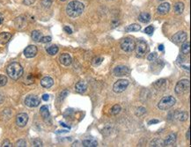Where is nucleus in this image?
<instances>
[{
  "label": "nucleus",
  "instance_id": "f257e3e1",
  "mask_svg": "<svg viewBox=\"0 0 191 147\" xmlns=\"http://www.w3.org/2000/svg\"><path fill=\"white\" fill-rule=\"evenodd\" d=\"M84 9H85V6L81 2L74 0L68 4L66 7V12L70 17L77 18L83 13Z\"/></svg>",
  "mask_w": 191,
  "mask_h": 147
},
{
  "label": "nucleus",
  "instance_id": "f03ea898",
  "mask_svg": "<svg viewBox=\"0 0 191 147\" xmlns=\"http://www.w3.org/2000/svg\"><path fill=\"white\" fill-rule=\"evenodd\" d=\"M6 72H7V74L9 76L10 78L13 80H17L19 78L22 77L23 75V68L22 66L19 65L18 63H12L10 64L8 66H7V69H6Z\"/></svg>",
  "mask_w": 191,
  "mask_h": 147
},
{
  "label": "nucleus",
  "instance_id": "7ed1b4c3",
  "mask_svg": "<svg viewBox=\"0 0 191 147\" xmlns=\"http://www.w3.org/2000/svg\"><path fill=\"white\" fill-rule=\"evenodd\" d=\"M175 102H176V101L173 96H166V97L162 98L160 101L159 102L158 107L161 110H166V109L172 108L175 104Z\"/></svg>",
  "mask_w": 191,
  "mask_h": 147
},
{
  "label": "nucleus",
  "instance_id": "20e7f679",
  "mask_svg": "<svg viewBox=\"0 0 191 147\" xmlns=\"http://www.w3.org/2000/svg\"><path fill=\"white\" fill-rule=\"evenodd\" d=\"M189 86H190V83L189 80L188 79H182L179 82L177 83L176 86H175V92L179 95L184 94L187 92H189Z\"/></svg>",
  "mask_w": 191,
  "mask_h": 147
},
{
  "label": "nucleus",
  "instance_id": "39448f33",
  "mask_svg": "<svg viewBox=\"0 0 191 147\" xmlns=\"http://www.w3.org/2000/svg\"><path fill=\"white\" fill-rule=\"evenodd\" d=\"M135 47H136V43L132 38H125L122 40V42L121 43L122 49L127 53L132 52L135 49Z\"/></svg>",
  "mask_w": 191,
  "mask_h": 147
},
{
  "label": "nucleus",
  "instance_id": "423d86ee",
  "mask_svg": "<svg viewBox=\"0 0 191 147\" xmlns=\"http://www.w3.org/2000/svg\"><path fill=\"white\" fill-rule=\"evenodd\" d=\"M136 53L137 57H143L145 56L147 51H148V46L146 42L144 41H139L136 45Z\"/></svg>",
  "mask_w": 191,
  "mask_h": 147
},
{
  "label": "nucleus",
  "instance_id": "0eeeda50",
  "mask_svg": "<svg viewBox=\"0 0 191 147\" xmlns=\"http://www.w3.org/2000/svg\"><path fill=\"white\" fill-rule=\"evenodd\" d=\"M128 85H129V81L128 80H126V79H120V80L115 83V85L113 86L114 92H117V93L122 92L123 91H125V89L127 88Z\"/></svg>",
  "mask_w": 191,
  "mask_h": 147
},
{
  "label": "nucleus",
  "instance_id": "6e6552de",
  "mask_svg": "<svg viewBox=\"0 0 191 147\" xmlns=\"http://www.w3.org/2000/svg\"><path fill=\"white\" fill-rule=\"evenodd\" d=\"M40 99L36 95H28L25 99V104L28 108H35L40 104Z\"/></svg>",
  "mask_w": 191,
  "mask_h": 147
},
{
  "label": "nucleus",
  "instance_id": "1a4fd4ad",
  "mask_svg": "<svg viewBox=\"0 0 191 147\" xmlns=\"http://www.w3.org/2000/svg\"><path fill=\"white\" fill-rule=\"evenodd\" d=\"M187 38H188L187 33H185L184 31H180L176 33L175 35H173L172 37V41L175 44H182L187 41Z\"/></svg>",
  "mask_w": 191,
  "mask_h": 147
},
{
  "label": "nucleus",
  "instance_id": "9d476101",
  "mask_svg": "<svg viewBox=\"0 0 191 147\" xmlns=\"http://www.w3.org/2000/svg\"><path fill=\"white\" fill-rule=\"evenodd\" d=\"M130 72L129 69L128 68L127 66H124V65H119V66H116L115 69H114V72L113 73L115 76L116 77H122V76H128Z\"/></svg>",
  "mask_w": 191,
  "mask_h": 147
},
{
  "label": "nucleus",
  "instance_id": "9b49d317",
  "mask_svg": "<svg viewBox=\"0 0 191 147\" xmlns=\"http://www.w3.org/2000/svg\"><path fill=\"white\" fill-rule=\"evenodd\" d=\"M28 122V115L26 113H20L16 116V124L18 127H25Z\"/></svg>",
  "mask_w": 191,
  "mask_h": 147
},
{
  "label": "nucleus",
  "instance_id": "f8f14e48",
  "mask_svg": "<svg viewBox=\"0 0 191 147\" xmlns=\"http://www.w3.org/2000/svg\"><path fill=\"white\" fill-rule=\"evenodd\" d=\"M38 49H37L36 46L35 45H29L24 50V55L27 58H33L36 55Z\"/></svg>",
  "mask_w": 191,
  "mask_h": 147
},
{
  "label": "nucleus",
  "instance_id": "ddd939ff",
  "mask_svg": "<svg viewBox=\"0 0 191 147\" xmlns=\"http://www.w3.org/2000/svg\"><path fill=\"white\" fill-rule=\"evenodd\" d=\"M59 61L64 66H69V65L72 64V62L71 55H69V54H66V53H64V54H62V55H60Z\"/></svg>",
  "mask_w": 191,
  "mask_h": 147
},
{
  "label": "nucleus",
  "instance_id": "4468645a",
  "mask_svg": "<svg viewBox=\"0 0 191 147\" xmlns=\"http://www.w3.org/2000/svg\"><path fill=\"white\" fill-rule=\"evenodd\" d=\"M15 27L18 29H22L27 26V19L24 16H19L14 21Z\"/></svg>",
  "mask_w": 191,
  "mask_h": 147
},
{
  "label": "nucleus",
  "instance_id": "2eb2a0df",
  "mask_svg": "<svg viewBox=\"0 0 191 147\" xmlns=\"http://www.w3.org/2000/svg\"><path fill=\"white\" fill-rule=\"evenodd\" d=\"M175 141H176V135L174 133H171L165 139L164 145H165V146H172L173 145H174Z\"/></svg>",
  "mask_w": 191,
  "mask_h": 147
},
{
  "label": "nucleus",
  "instance_id": "dca6fc26",
  "mask_svg": "<svg viewBox=\"0 0 191 147\" xmlns=\"http://www.w3.org/2000/svg\"><path fill=\"white\" fill-rule=\"evenodd\" d=\"M170 10V4L169 3H162L159 7H158V13L165 15Z\"/></svg>",
  "mask_w": 191,
  "mask_h": 147
},
{
  "label": "nucleus",
  "instance_id": "f3484780",
  "mask_svg": "<svg viewBox=\"0 0 191 147\" xmlns=\"http://www.w3.org/2000/svg\"><path fill=\"white\" fill-rule=\"evenodd\" d=\"M53 84H54V80L50 77H44L41 80V85L44 88H50L53 85Z\"/></svg>",
  "mask_w": 191,
  "mask_h": 147
},
{
  "label": "nucleus",
  "instance_id": "a211bd4d",
  "mask_svg": "<svg viewBox=\"0 0 191 147\" xmlns=\"http://www.w3.org/2000/svg\"><path fill=\"white\" fill-rule=\"evenodd\" d=\"M12 38V35L8 32H3L0 34V44L5 45L7 42H9V41Z\"/></svg>",
  "mask_w": 191,
  "mask_h": 147
},
{
  "label": "nucleus",
  "instance_id": "6ab92c4d",
  "mask_svg": "<svg viewBox=\"0 0 191 147\" xmlns=\"http://www.w3.org/2000/svg\"><path fill=\"white\" fill-rule=\"evenodd\" d=\"M75 89L79 93H84L87 89V85L85 81H79L75 85Z\"/></svg>",
  "mask_w": 191,
  "mask_h": 147
},
{
  "label": "nucleus",
  "instance_id": "aec40b11",
  "mask_svg": "<svg viewBox=\"0 0 191 147\" xmlns=\"http://www.w3.org/2000/svg\"><path fill=\"white\" fill-rule=\"evenodd\" d=\"M188 113L185 112V111H176L175 114H174V117L178 121H181V122H184L186 120L188 119Z\"/></svg>",
  "mask_w": 191,
  "mask_h": 147
},
{
  "label": "nucleus",
  "instance_id": "412c9836",
  "mask_svg": "<svg viewBox=\"0 0 191 147\" xmlns=\"http://www.w3.org/2000/svg\"><path fill=\"white\" fill-rule=\"evenodd\" d=\"M82 145H83V146L85 147H96L98 145V143H97V141L95 139L87 138V139H85L82 142Z\"/></svg>",
  "mask_w": 191,
  "mask_h": 147
},
{
  "label": "nucleus",
  "instance_id": "4be33fe9",
  "mask_svg": "<svg viewBox=\"0 0 191 147\" xmlns=\"http://www.w3.org/2000/svg\"><path fill=\"white\" fill-rule=\"evenodd\" d=\"M138 19H139V21H141L143 23H148L151 20V15L148 12H142L139 14Z\"/></svg>",
  "mask_w": 191,
  "mask_h": 147
},
{
  "label": "nucleus",
  "instance_id": "5701e85b",
  "mask_svg": "<svg viewBox=\"0 0 191 147\" xmlns=\"http://www.w3.org/2000/svg\"><path fill=\"white\" fill-rule=\"evenodd\" d=\"M40 112H41V115L42 116V118L44 120L49 119L50 117V114H49V108L47 106H42L40 109Z\"/></svg>",
  "mask_w": 191,
  "mask_h": 147
},
{
  "label": "nucleus",
  "instance_id": "b1692460",
  "mask_svg": "<svg viewBox=\"0 0 191 147\" xmlns=\"http://www.w3.org/2000/svg\"><path fill=\"white\" fill-rule=\"evenodd\" d=\"M153 85H154V87L156 89H162L163 90L164 88H166V81L163 79H159V80H157L156 82L153 84Z\"/></svg>",
  "mask_w": 191,
  "mask_h": 147
},
{
  "label": "nucleus",
  "instance_id": "393cba45",
  "mask_svg": "<svg viewBox=\"0 0 191 147\" xmlns=\"http://www.w3.org/2000/svg\"><path fill=\"white\" fill-rule=\"evenodd\" d=\"M182 52L184 55H189L190 52V42H184L182 46Z\"/></svg>",
  "mask_w": 191,
  "mask_h": 147
},
{
  "label": "nucleus",
  "instance_id": "a878e982",
  "mask_svg": "<svg viewBox=\"0 0 191 147\" xmlns=\"http://www.w3.org/2000/svg\"><path fill=\"white\" fill-rule=\"evenodd\" d=\"M184 11V4L182 2H178L174 5V12L176 14H182Z\"/></svg>",
  "mask_w": 191,
  "mask_h": 147
},
{
  "label": "nucleus",
  "instance_id": "bb28decb",
  "mask_svg": "<svg viewBox=\"0 0 191 147\" xmlns=\"http://www.w3.org/2000/svg\"><path fill=\"white\" fill-rule=\"evenodd\" d=\"M46 51L49 55H55L57 52H58V47H56L55 45H51L49 46L46 48Z\"/></svg>",
  "mask_w": 191,
  "mask_h": 147
},
{
  "label": "nucleus",
  "instance_id": "cd10ccee",
  "mask_svg": "<svg viewBox=\"0 0 191 147\" xmlns=\"http://www.w3.org/2000/svg\"><path fill=\"white\" fill-rule=\"evenodd\" d=\"M140 29H141V26H139L138 24H131L125 28V31L126 32H136V31H139Z\"/></svg>",
  "mask_w": 191,
  "mask_h": 147
},
{
  "label": "nucleus",
  "instance_id": "c85d7f7f",
  "mask_svg": "<svg viewBox=\"0 0 191 147\" xmlns=\"http://www.w3.org/2000/svg\"><path fill=\"white\" fill-rule=\"evenodd\" d=\"M42 33L38 30H35L32 32V39L35 41V42H40V40L42 39Z\"/></svg>",
  "mask_w": 191,
  "mask_h": 147
},
{
  "label": "nucleus",
  "instance_id": "c756f323",
  "mask_svg": "<svg viewBox=\"0 0 191 147\" xmlns=\"http://www.w3.org/2000/svg\"><path fill=\"white\" fill-rule=\"evenodd\" d=\"M151 146H165L164 145V141L161 140L160 138H155L154 140H152L151 142Z\"/></svg>",
  "mask_w": 191,
  "mask_h": 147
},
{
  "label": "nucleus",
  "instance_id": "7c9ffc66",
  "mask_svg": "<svg viewBox=\"0 0 191 147\" xmlns=\"http://www.w3.org/2000/svg\"><path fill=\"white\" fill-rule=\"evenodd\" d=\"M121 106L118 105V104H116V105H114L113 106V108L111 109V115H118L119 113H120V111H121Z\"/></svg>",
  "mask_w": 191,
  "mask_h": 147
},
{
  "label": "nucleus",
  "instance_id": "2f4dec72",
  "mask_svg": "<svg viewBox=\"0 0 191 147\" xmlns=\"http://www.w3.org/2000/svg\"><path fill=\"white\" fill-rule=\"evenodd\" d=\"M103 62V58L100 57V56H98V57H95L93 60H92V65L93 66H99L102 64Z\"/></svg>",
  "mask_w": 191,
  "mask_h": 147
},
{
  "label": "nucleus",
  "instance_id": "473e14b6",
  "mask_svg": "<svg viewBox=\"0 0 191 147\" xmlns=\"http://www.w3.org/2000/svg\"><path fill=\"white\" fill-rule=\"evenodd\" d=\"M32 145H33V146L42 147V142L39 138H35V139L32 140Z\"/></svg>",
  "mask_w": 191,
  "mask_h": 147
},
{
  "label": "nucleus",
  "instance_id": "72a5a7b5",
  "mask_svg": "<svg viewBox=\"0 0 191 147\" xmlns=\"http://www.w3.org/2000/svg\"><path fill=\"white\" fill-rule=\"evenodd\" d=\"M146 108H144V107H139L137 109H136V115L137 116H142L144 114H146Z\"/></svg>",
  "mask_w": 191,
  "mask_h": 147
},
{
  "label": "nucleus",
  "instance_id": "f704fd0d",
  "mask_svg": "<svg viewBox=\"0 0 191 147\" xmlns=\"http://www.w3.org/2000/svg\"><path fill=\"white\" fill-rule=\"evenodd\" d=\"M7 83V78L5 75H0V86L5 85Z\"/></svg>",
  "mask_w": 191,
  "mask_h": 147
},
{
  "label": "nucleus",
  "instance_id": "c9c22d12",
  "mask_svg": "<svg viewBox=\"0 0 191 147\" xmlns=\"http://www.w3.org/2000/svg\"><path fill=\"white\" fill-rule=\"evenodd\" d=\"M51 4H52V1H51V0H42V6H44L46 8L50 7Z\"/></svg>",
  "mask_w": 191,
  "mask_h": 147
},
{
  "label": "nucleus",
  "instance_id": "e433bc0d",
  "mask_svg": "<svg viewBox=\"0 0 191 147\" xmlns=\"http://www.w3.org/2000/svg\"><path fill=\"white\" fill-rule=\"evenodd\" d=\"M153 31H154V28L152 26H149L145 29V33L147 35H152Z\"/></svg>",
  "mask_w": 191,
  "mask_h": 147
},
{
  "label": "nucleus",
  "instance_id": "4c0bfd02",
  "mask_svg": "<svg viewBox=\"0 0 191 147\" xmlns=\"http://www.w3.org/2000/svg\"><path fill=\"white\" fill-rule=\"evenodd\" d=\"M51 40H52V38H51L50 36H45V37H42V39L40 40V42H42V43H47V42H51Z\"/></svg>",
  "mask_w": 191,
  "mask_h": 147
},
{
  "label": "nucleus",
  "instance_id": "58836bf2",
  "mask_svg": "<svg viewBox=\"0 0 191 147\" xmlns=\"http://www.w3.org/2000/svg\"><path fill=\"white\" fill-rule=\"evenodd\" d=\"M26 145H27V144H26V141H25V140H23V139L18 140V142L16 143V146H18V147H25V146H27Z\"/></svg>",
  "mask_w": 191,
  "mask_h": 147
},
{
  "label": "nucleus",
  "instance_id": "ea45409f",
  "mask_svg": "<svg viewBox=\"0 0 191 147\" xmlns=\"http://www.w3.org/2000/svg\"><path fill=\"white\" fill-rule=\"evenodd\" d=\"M157 57H158V55L156 53H152V54H150V55H148V57H147V59L149 60V61H154L157 59Z\"/></svg>",
  "mask_w": 191,
  "mask_h": 147
},
{
  "label": "nucleus",
  "instance_id": "a19ab883",
  "mask_svg": "<svg viewBox=\"0 0 191 147\" xmlns=\"http://www.w3.org/2000/svg\"><path fill=\"white\" fill-rule=\"evenodd\" d=\"M1 146H3V147L9 146V147H11V146H12V144L10 143V141H8V140H5V141H4V142L2 143V145H1Z\"/></svg>",
  "mask_w": 191,
  "mask_h": 147
},
{
  "label": "nucleus",
  "instance_id": "79ce46f5",
  "mask_svg": "<svg viewBox=\"0 0 191 147\" xmlns=\"http://www.w3.org/2000/svg\"><path fill=\"white\" fill-rule=\"evenodd\" d=\"M34 2H35V0H24V1H23V3H24L26 5H31Z\"/></svg>",
  "mask_w": 191,
  "mask_h": 147
},
{
  "label": "nucleus",
  "instance_id": "37998d69",
  "mask_svg": "<svg viewBox=\"0 0 191 147\" xmlns=\"http://www.w3.org/2000/svg\"><path fill=\"white\" fill-rule=\"evenodd\" d=\"M119 23H120V22H119L118 19H114V21H113V23H112V26H113V28L118 27Z\"/></svg>",
  "mask_w": 191,
  "mask_h": 147
},
{
  "label": "nucleus",
  "instance_id": "c03bdc74",
  "mask_svg": "<svg viewBox=\"0 0 191 147\" xmlns=\"http://www.w3.org/2000/svg\"><path fill=\"white\" fill-rule=\"evenodd\" d=\"M69 92H68V91H64V92H62V93L60 94V97H61V100H64V98H65V96L68 94Z\"/></svg>",
  "mask_w": 191,
  "mask_h": 147
},
{
  "label": "nucleus",
  "instance_id": "a18cd8bd",
  "mask_svg": "<svg viewBox=\"0 0 191 147\" xmlns=\"http://www.w3.org/2000/svg\"><path fill=\"white\" fill-rule=\"evenodd\" d=\"M64 31L66 32V33H68L69 35H71V34H72V30L71 29V28H69V27H64Z\"/></svg>",
  "mask_w": 191,
  "mask_h": 147
},
{
  "label": "nucleus",
  "instance_id": "49530a36",
  "mask_svg": "<svg viewBox=\"0 0 191 147\" xmlns=\"http://www.w3.org/2000/svg\"><path fill=\"white\" fill-rule=\"evenodd\" d=\"M156 123H159V120H151V121L148 122V124H149V125L156 124Z\"/></svg>",
  "mask_w": 191,
  "mask_h": 147
},
{
  "label": "nucleus",
  "instance_id": "de8ad7c7",
  "mask_svg": "<svg viewBox=\"0 0 191 147\" xmlns=\"http://www.w3.org/2000/svg\"><path fill=\"white\" fill-rule=\"evenodd\" d=\"M49 94L45 93V94L42 95V100L44 101H49Z\"/></svg>",
  "mask_w": 191,
  "mask_h": 147
},
{
  "label": "nucleus",
  "instance_id": "09e8293b",
  "mask_svg": "<svg viewBox=\"0 0 191 147\" xmlns=\"http://www.w3.org/2000/svg\"><path fill=\"white\" fill-rule=\"evenodd\" d=\"M186 138L188 140H189L190 139V129H189L188 130V132H187V134H186Z\"/></svg>",
  "mask_w": 191,
  "mask_h": 147
},
{
  "label": "nucleus",
  "instance_id": "8fccbe9b",
  "mask_svg": "<svg viewBox=\"0 0 191 147\" xmlns=\"http://www.w3.org/2000/svg\"><path fill=\"white\" fill-rule=\"evenodd\" d=\"M4 22V15L2 13H0V25Z\"/></svg>",
  "mask_w": 191,
  "mask_h": 147
},
{
  "label": "nucleus",
  "instance_id": "3c124183",
  "mask_svg": "<svg viewBox=\"0 0 191 147\" xmlns=\"http://www.w3.org/2000/svg\"><path fill=\"white\" fill-rule=\"evenodd\" d=\"M159 51H163L164 50L163 45H159Z\"/></svg>",
  "mask_w": 191,
  "mask_h": 147
},
{
  "label": "nucleus",
  "instance_id": "603ef678",
  "mask_svg": "<svg viewBox=\"0 0 191 147\" xmlns=\"http://www.w3.org/2000/svg\"><path fill=\"white\" fill-rule=\"evenodd\" d=\"M61 1H65V0H61Z\"/></svg>",
  "mask_w": 191,
  "mask_h": 147
},
{
  "label": "nucleus",
  "instance_id": "864d4df0",
  "mask_svg": "<svg viewBox=\"0 0 191 147\" xmlns=\"http://www.w3.org/2000/svg\"><path fill=\"white\" fill-rule=\"evenodd\" d=\"M160 1H162V0H160Z\"/></svg>",
  "mask_w": 191,
  "mask_h": 147
}]
</instances>
